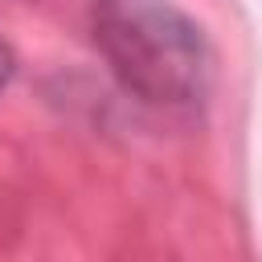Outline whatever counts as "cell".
Masks as SVG:
<instances>
[{
    "label": "cell",
    "instance_id": "cell-1",
    "mask_svg": "<svg viewBox=\"0 0 262 262\" xmlns=\"http://www.w3.org/2000/svg\"><path fill=\"white\" fill-rule=\"evenodd\" d=\"M102 61L127 94L160 111H196L209 94V45L168 0H90Z\"/></svg>",
    "mask_w": 262,
    "mask_h": 262
},
{
    "label": "cell",
    "instance_id": "cell-2",
    "mask_svg": "<svg viewBox=\"0 0 262 262\" xmlns=\"http://www.w3.org/2000/svg\"><path fill=\"white\" fill-rule=\"evenodd\" d=\"M12 70H16V57H12V49H8V41H0V86L12 78Z\"/></svg>",
    "mask_w": 262,
    "mask_h": 262
}]
</instances>
